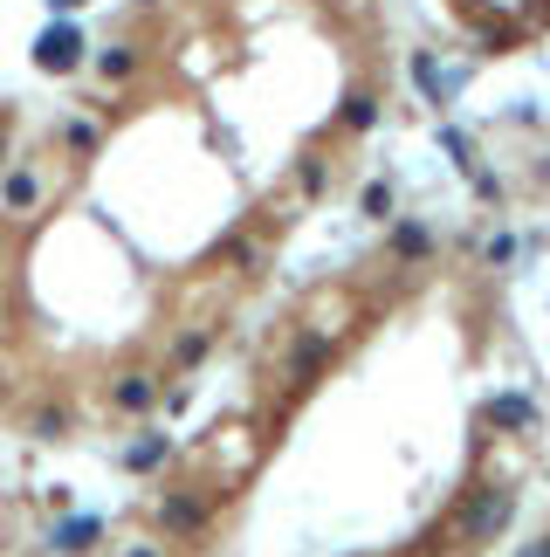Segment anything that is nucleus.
<instances>
[{
  "label": "nucleus",
  "instance_id": "nucleus-1",
  "mask_svg": "<svg viewBox=\"0 0 550 557\" xmlns=\"http://www.w3.org/2000/svg\"><path fill=\"white\" fill-rule=\"evenodd\" d=\"M76 62H83V35L70 28V21H55V28H41V35H35V70L70 76Z\"/></svg>",
  "mask_w": 550,
  "mask_h": 557
},
{
  "label": "nucleus",
  "instance_id": "nucleus-2",
  "mask_svg": "<svg viewBox=\"0 0 550 557\" xmlns=\"http://www.w3.org/2000/svg\"><path fill=\"white\" fill-rule=\"evenodd\" d=\"M35 200H41V180H35V165H14V173L0 180V207H8V213H35Z\"/></svg>",
  "mask_w": 550,
  "mask_h": 557
},
{
  "label": "nucleus",
  "instance_id": "nucleus-3",
  "mask_svg": "<svg viewBox=\"0 0 550 557\" xmlns=\"http://www.w3.org/2000/svg\"><path fill=\"white\" fill-rule=\"evenodd\" d=\"M97 537H103V523H97V517H70V523L55 530V550H90Z\"/></svg>",
  "mask_w": 550,
  "mask_h": 557
},
{
  "label": "nucleus",
  "instance_id": "nucleus-4",
  "mask_svg": "<svg viewBox=\"0 0 550 557\" xmlns=\"http://www.w3.org/2000/svg\"><path fill=\"white\" fill-rule=\"evenodd\" d=\"M111 399L124 406V413H145V406H152L159 393H152V379H138V372H132V379H117V385H111Z\"/></svg>",
  "mask_w": 550,
  "mask_h": 557
},
{
  "label": "nucleus",
  "instance_id": "nucleus-5",
  "mask_svg": "<svg viewBox=\"0 0 550 557\" xmlns=\"http://www.w3.org/2000/svg\"><path fill=\"white\" fill-rule=\"evenodd\" d=\"M97 70L111 76V83H124V76L138 70V55H132V49H124V41H117V49H103V62H97Z\"/></svg>",
  "mask_w": 550,
  "mask_h": 557
},
{
  "label": "nucleus",
  "instance_id": "nucleus-6",
  "mask_svg": "<svg viewBox=\"0 0 550 557\" xmlns=\"http://www.w3.org/2000/svg\"><path fill=\"white\" fill-rule=\"evenodd\" d=\"M193 523H200V503H186V496L165 503V530H193Z\"/></svg>",
  "mask_w": 550,
  "mask_h": 557
},
{
  "label": "nucleus",
  "instance_id": "nucleus-7",
  "mask_svg": "<svg viewBox=\"0 0 550 557\" xmlns=\"http://www.w3.org/2000/svg\"><path fill=\"white\" fill-rule=\"evenodd\" d=\"M124 461H132V468H159V461H165V434L138 441V447H132V455H124Z\"/></svg>",
  "mask_w": 550,
  "mask_h": 557
},
{
  "label": "nucleus",
  "instance_id": "nucleus-8",
  "mask_svg": "<svg viewBox=\"0 0 550 557\" xmlns=\"http://www.w3.org/2000/svg\"><path fill=\"white\" fill-rule=\"evenodd\" d=\"M62 145H70V152H97V124H90V117H76L70 132H62Z\"/></svg>",
  "mask_w": 550,
  "mask_h": 557
},
{
  "label": "nucleus",
  "instance_id": "nucleus-9",
  "mask_svg": "<svg viewBox=\"0 0 550 557\" xmlns=\"http://www.w3.org/2000/svg\"><path fill=\"white\" fill-rule=\"evenodd\" d=\"M35 434H41V441L62 434V406H41V413H35Z\"/></svg>",
  "mask_w": 550,
  "mask_h": 557
},
{
  "label": "nucleus",
  "instance_id": "nucleus-10",
  "mask_svg": "<svg viewBox=\"0 0 550 557\" xmlns=\"http://www.w3.org/2000/svg\"><path fill=\"white\" fill-rule=\"evenodd\" d=\"M193 358H207V331H193V337H179V366H193Z\"/></svg>",
  "mask_w": 550,
  "mask_h": 557
},
{
  "label": "nucleus",
  "instance_id": "nucleus-11",
  "mask_svg": "<svg viewBox=\"0 0 550 557\" xmlns=\"http://www.w3.org/2000/svg\"><path fill=\"white\" fill-rule=\"evenodd\" d=\"M49 8H83V0H49Z\"/></svg>",
  "mask_w": 550,
  "mask_h": 557
},
{
  "label": "nucleus",
  "instance_id": "nucleus-12",
  "mask_svg": "<svg viewBox=\"0 0 550 557\" xmlns=\"http://www.w3.org/2000/svg\"><path fill=\"white\" fill-rule=\"evenodd\" d=\"M0 159H8V132H0Z\"/></svg>",
  "mask_w": 550,
  "mask_h": 557
},
{
  "label": "nucleus",
  "instance_id": "nucleus-13",
  "mask_svg": "<svg viewBox=\"0 0 550 557\" xmlns=\"http://www.w3.org/2000/svg\"><path fill=\"white\" fill-rule=\"evenodd\" d=\"M132 557H159V550H132Z\"/></svg>",
  "mask_w": 550,
  "mask_h": 557
}]
</instances>
